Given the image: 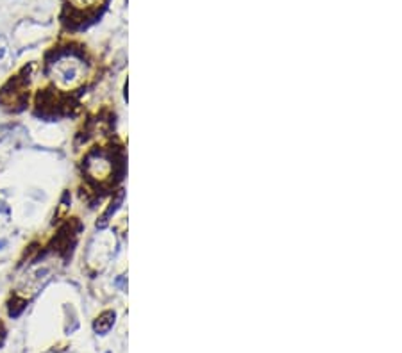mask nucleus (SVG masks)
<instances>
[{
  "label": "nucleus",
  "mask_w": 402,
  "mask_h": 353,
  "mask_svg": "<svg viewBox=\"0 0 402 353\" xmlns=\"http://www.w3.org/2000/svg\"><path fill=\"white\" fill-rule=\"evenodd\" d=\"M48 75L56 82V86L61 90H72L79 86L86 77V65L79 56L68 52L57 57L54 63H50Z\"/></svg>",
  "instance_id": "f257e3e1"
},
{
  "label": "nucleus",
  "mask_w": 402,
  "mask_h": 353,
  "mask_svg": "<svg viewBox=\"0 0 402 353\" xmlns=\"http://www.w3.org/2000/svg\"><path fill=\"white\" fill-rule=\"evenodd\" d=\"M88 170H90V173L95 176V179H104L109 173V170H111V164H109V161L104 159L102 155H95V157L90 161V164H88Z\"/></svg>",
  "instance_id": "f03ea898"
},
{
  "label": "nucleus",
  "mask_w": 402,
  "mask_h": 353,
  "mask_svg": "<svg viewBox=\"0 0 402 353\" xmlns=\"http://www.w3.org/2000/svg\"><path fill=\"white\" fill-rule=\"evenodd\" d=\"M68 2V6H72V8L75 9H93V8H99V6H102V2L104 0H66Z\"/></svg>",
  "instance_id": "7ed1b4c3"
}]
</instances>
